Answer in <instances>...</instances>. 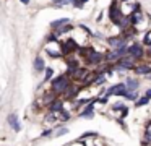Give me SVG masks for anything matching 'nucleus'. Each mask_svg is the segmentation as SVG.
<instances>
[{
	"label": "nucleus",
	"mask_w": 151,
	"mask_h": 146,
	"mask_svg": "<svg viewBox=\"0 0 151 146\" xmlns=\"http://www.w3.org/2000/svg\"><path fill=\"white\" fill-rule=\"evenodd\" d=\"M70 83H72V80L67 75H60L57 78H52L50 80V93H54L57 97L63 96V93H65V89L68 88Z\"/></svg>",
	"instance_id": "f257e3e1"
},
{
	"label": "nucleus",
	"mask_w": 151,
	"mask_h": 146,
	"mask_svg": "<svg viewBox=\"0 0 151 146\" xmlns=\"http://www.w3.org/2000/svg\"><path fill=\"white\" fill-rule=\"evenodd\" d=\"M127 54L130 55L133 60H141V58L146 55V52H145L143 45H141L140 42H133L132 45H128V47H127Z\"/></svg>",
	"instance_id": "f03ea898"
},
{
	"label": "nucleus",
	"mask_w": 151,
	"mask_h": 146,
	"mask_svg": "<svg viewBox=\"0 0 151 146\" xmlns=\"http://www.w3.org/2000/svg\"><path fill=\"white\" fill-rule=\"evenodd\" d=\"M80 49V45L75 42V39H67L65 42H60V54L63 55H70L73 52H76Z\"/></svg>",
	"instance_id": "7ed1b4c3"
},
{
	"label": "nucleus",
	"mask_w": 151,
	"mask_h": 146,
	"mask_svg": "<svg viewBox=\"0 0 151 146\" xmlns=\"http://www.w3.org/2000/svg\"><path fill=\"white\" fill-rule=\"evenodd\" d=\"M137 67V65H135V60L133 58L130 57V55H128V57H122L120 60L119 62H115V70H119V71H124V70H133V68Z\"/></svg>",
	"instance_id": "20e7f679"
},
{
	"label": "nucleus",
	"mask_w": 151,
	"mask_h": 146,
	"mask_svg": "<svg viewBox=\"0 0 151 146\" xmlns=\"http://www.w3.org/2000/svg\"><path fill=\"white\" fill-rule=\"evenodd\" d=\"M127 47H128V45H127ZM127 47H125V49H112L109 54H104L106 55V60H107V62H114V63H115V62H119L125 54H127Z\"/></svg>",
	"instance_id": "39448f33"
},
{
	"label": "nucleus",
	"mask_w": 151,
	"mask_h": 146,
	"mask_svg": "<svg viewBox=\"0 0 151 146\" xmlns=\"http://www.w3.org/2000/svg\"><path fill=\"white\" fill-rule=\"evenodd\" d=\"M80 91H81V86H80L78 83H70L68 88L65 89V93H63V97L72 101V99H75V97L78 96Z\"/></svg>",
	"instance_id": "423d86ee"
},
{
	"label": "nucleus",
	"mask_w": 151,
	"mask_h": 146,
	"mask_svg": "<svg viewBox=\"0 0 151 146\" xmlns=\"http://www.w3.org/2000/svg\"><path fill=\"white\" fill-rule=\"evenodd\" d=\"M104 60H106V55L101 54V52H96V50H93L91 54L86 57V63L88 65H101Z\"/></svg>",
	"instance_id": "0eeeda50"
},
{
	"label": "nucleus",
	"mask_w": 151,
	"mask_h": 146,
	"mask_svg": "<svg viewBox=\"0 0 151 146\" xmlns=\"http://www.w3.org/2000/svg\"><path fill=\"white\" fill-rule=\"evenodd\" d=\"M63 109H65V106H63V99H60V97L54 99L52 102L47 106V112H52V114H59V112H62Z\"/></svg>",
	"instance_id": "6e6552de"
},
{
	"label": "nucleus",
	"mask_w": 151,
	"mask_h": 146,
	"mask_svg": "<svg viewBox=\"0 0 151 146\" xmlns=\"http://www.w3.org/2000/svg\"><path fill=\"white\" fill-rule=\"evenodd\" d=\"M88 73H89V70H88L86 67H78L75 73L70 76V80H72V83H76V81H83V80H85V76H86Z\"/></svg>",
	"instance_id": "1a4fd4ad"
},
{
	"label": "nucleus",
	"mask_w": 151,
	"mask_h": 146,
	"mask_svg": "<svg viewBox=\"0 0 151 146\" xmlns=\"http://www.w3.org/2000/svg\"><path fill=\"white\" fill-rule=\"evenodd\" d=\"M107 42L112 49H125L127 47V41L122 36H119V37H109Z\"/></svg>",
	"instance_id": "9d476101"
},
{
	"label": "nucleus",
	"mask_w": 151,
	"mask_h": 146,
	"mask_svg": "<svg viewBox=\"0 0 151 146\" xmlns=\"http://www.w3.org/2000/svg\"><path fill=\"white\" fill-rule=\"evenodd\" d=\"M151 143V120H148L146 125H145V132H143V140H141V145L150 146Z\"/></svg>",
	"instance_id": "9b49d317"
},
{
	"label": "nucleus",
	"mask_w": 151,
	"mask_h": 146,
	"mask_svg": "<svg viewBox=\"0 0 151 146\" xmlns=\"http://www.w3.org/2000/svg\"><path fill=\"white\" fill-rule=\"evenodd\" d=\"M8 125L12 127V128H13V132H20L21 130V125H20V120H18V115L17 114H10V115H8Z\"/></svg>",
	"instance_id": "f8f14e48"
},
{
	"label": "nucleus",
	"mask_w": 151,
	"mask_h": 146,
	"mask_svg": "<svg viewBox=\"0 0 151 146\" xmlns=\"http://www.w3.org/2000/svg\"><path fill=\"white\" fill-rule=\"evenodd\" d=\"M127 88H125L124 83H117L114 84V96H120V97H125V94H127Z\"/></svg>",
	"instance_id": "ddd939ff"
},
{
	"label": "nucleus",
	"mask_w": 151,
	"mask_h": 146,
	"mask_svg": "<svg viewBox=\"0 0 151 146\" xmlns=\"http://www.w3.org/2000/svg\"><path fill=\"white\" fill-rule=\"evenodd\" d=\"M133 70H135V73H137V75H143V76L151 75V67H150V65H138V67H135Z\"/></svg>",
	"instance_id": "4468645a"
},
{
	"label": "nucleus",
	"mask_w": 151,
	"mask_h": 146,
	"mask_svg": "<svg viewBox=\"0 0 151 146\" xmlns=\"http://www.w3.org/2000/svg\"><path fill=\"white\" fill-rule=\"evenodd\" d=\"M54 99H57V96L54 93H46L42 97H41V104H42V107H46V109H47V106H49Z\"/></svg>",
	"instance_id": "2eb2a0df"
},
{
	"label": "nucleus",
	"mask_w": 151,
	"mask_h": 146,
	"mask_svg": "<svg viewBox=\"0 0 151 146\" xmlns=\"http://www.w3.org/2000/svg\"><path fill=\"white\" fill-rule=\"evenodd\" d=\"M124 84H125V88H127V91H137L138 86H140L138 80H135V78H128Z\"/></svg>",
	"instance_id": "dca6fc26"
},
{
	"label": "nucleus",
	"mask_w": 151,
	"mask_h": 146,
	"mask_svg": "<svg viewBox=\"0 0 151 146\" xmlns=\"http://www.w3.org/2000/svg\"><path fill=\"white\" fill-rule=\"evenodd\" d=\"M68 23H70L68 18H60V19H55V21L50 23V28H52V29H59V28H62V26L68 24Z\"/></svg>",
	"instance_id": "f3484780"
},
{
	"label": "nucleus",
	"mask_w": 151,
	"mask_h": 146,
	"mask_svg": "<svg viewBox=\"0 0 151 146\" xmlns=\"http://www.w3.org/2000/svg\"><path fill=\"white\" fill-rule=\"evenodd\" d=\"M34 70L39 71V73L46 70V63H44V58L42 57H36V58H34Z\"/></svg>",
	"instance_id": "a211bd4d"
},
{
	"label": "nucleus",
	"mask_w": 151,
	"mask_h": 146,
	"mask_svg": "<svg viewBox=\"0 0 151 146\" xmlns=\"http://www.w3.org/2000/svg\"><path fill=\"white\" fill-rule=\"evenodd\" d=\"M150 97H146V96H141V97H138L137 101H135V107H143V106H146L148 102H150Z\"/></svg>",
	"instance_id": "6ab92c4d"
},
{
	"label": "nucleus",
	"mask_w": 151,
	"mask_h": 146,
	"mask_svg": "<svg viewBox=\"0 0 151 146\" xmlns=\"http://www.w3.org/2000/svg\"><path fill=\"white\" fill-rule=\"evenodd\" d=\"M93 50H94V49H93L91 45H86V47H80L78 49V52H80V55H81V57H88Z\"/></svg>",
	"instance_id": "aec40b11"
},
{
	"label": "nucleus",
	"mask_w": 151,
	"mask_h": 146,
	"mask_svg": "<svg viewBox=\"0 0 151 146\" xmlns=\"http://www.w3.org/2000/svg\"><path fill=\"white\" fill-rule=\"evenodd\" d=\"M52 76H54V68L46 67V70H44V81H50Z\"/></svg>",
	"instance_id": "412c9836"
},
{
	"label": "nucleus",
	"mask_w": 151,
	"mask_h": 146,
	"mask_svg": "<svg viewBox=\"0 0 151 146\" xmlns=\"http://www.w3.org/2000/svg\"><path fill=\"white\" fill-rule=\"evenodd\" d=\"M138 97H140V96H138L137 91H128V93L125 94V99H127V101H132V102H135Z\"/></svg>",
	"instance_id": "4be33fe9"
},
{
	"label": "nucleus",
	"mask_w": 151,
	"mask_h": 146,
	"mask_svg": "<svg viewBox=\"0 0 151 146\" xmlns=\"http://www.w3.org/2000/svg\"><path fill=\"white\" fill-rule=\"evenodd\" d=\"M106 75H98V78L94 80V84L96 86H102V84H106Z\"/></svg>",
	"instance_id": "5701e85b"
},
{
	"label": "nucleus",
	"mask_w": 151,
	"mask_h": 146,
	"mask_svg": "<svg viewBox=\"0 0 151 146\" xmlns=\"http://www.w3.org/2000/svg\"><path fill=\"white\" fill-rule=\"evenodd\" d=\"M67 133H68V128H67V127H60L59 130H57L55 132V138H60V136H63V135H67Z\"/></svg>",
	"instance_id": "b1692460"
},
{
	"label": "nucleus",
	"mask_w": 151,
	"mask_h": 146,
	"mask_svg": "<svg viewBox=\"0 0 151 146\" xmlns=\"http://www.w3.org/2000/svg\"><path fill=\"white\" fill-rule=\"evenodd\" d=\"M47 55H49L50 58H60L62 57V54H60V52H55V50H50V49H47Z\"/></svg>",
	"instance_id": "393cba45"
},
{
	"label": "nucleus",
	"mask_w": 151,
	"mask_h": 146,
	"mask_svg": "<svg viewBox=\"0 0 151 146\" xmlns=\"http://www.w3.org/2000/svg\"><path fill=\"white\" fill-rule=\"evenodd\" d=\"M59 119L62 120V122H65V120H68V119H70V114L67 112L65 109H63L62 112H59Z\"/></svg>",
	"instance_id": "a878e982"
},
{
	"label": "nucleus",
	"mask_w": 151,
	"mask_h": 146,
	"mask_svg": "<svg viewBox=\"0 0 151 146\" xmlns=\"http://www.w3.org/2000/svg\"><path fill=\"white\" fill-rule=\"evenodd\" d=\"M143 44L145 45H151V31H148L146 36L143 37Z\"/></svg>",
	"instance_id": "bb28decb"
},
{
	"label": "nucleus",
	"mask_w": 151,
	"mask_h": 146,
	"mask_svg": "<svg viewBox=\"0 0 151 146\" xmlns=\"http://www.w3.org/2000/svg\"><path fill=\"white\" fill-rule=\"evenodd\" d=\"M86 2H88V0H75V2H73V6H75V8H83V5H85Z\"/></svg>",
	"instance_id": "cd10ccee"
},
{
	"label": "nucleus",
	"mask_w": 151,
	"mask_h": 146,
	"mask_svg": "<svg viewBox=\"0 0 151 146\" xmlns=\"http://www.w3.org/2000/svg\"><path fill=\"white\" fill-rule=\"evenodd\" d=\"M124 107H125V106H124V104H122V102H115L114 106H112V109H114L115 112H120V110L124 109Z\"/></svg>",
	"instance_id": "c85d7f7f"
},
{
	"label": "nucleus",
	"mask_w": 151,
	"mask_h": 146,
	"mask_svg": "<svg viewBox=\"0 0 151 146\" xmlns=\"http://www.w3.org/2000/svg\"><path fill=\"white\" fill-rule=\"evenodd\" d=\"M107 101H109V96H106V94L98 97V102H101V104H107Z\"/></svg>",
	"instance_id": "c756f323"
},
{
	"label": "nucleus",
	"mask_w": 151,
	"mask_h": 146,
	"mask_svg": "<svg viewBox=\"0 0 151 146\" xmlns=\"http://www.w3.org/2000/svg\"><path fill=\"white\" fill-rule=\"evenodd\" d=\"M52 132H54V128H47V130H44V132H42V135H41V136H42V138H47Z\"/></svg>",
	"instance_id": "7c9ffc66"
},
{
	"label": "nucleus",
	"mask_w": 151,
	"mask_h": 146,
	"mask_svg": "<svg viewBox=\"0 0 151 146\" xmlns=\"http://www.w3.org/2000/svg\"><path fill=\"white\" fill-rule=\"evenodd\" d=\"M120 115H122V119H124V117H127V115H128V107H127V106H125L124 109L120 110Z\"/></svg>",
	"instance_id": "2f4dec72"
},
{
	"label": "nucleus",
	"mask_w": 151,
	"mask_h": 146,
	"mask_svg": "<svg viewBox=\"0 0 151 146\" xmlns=\"http://www.w3.org/2000/svg\"><path fill=\"white\" fill-rule=\"evenodd\" d=\"M47 39H49V41H57V34H55V32H50Z\"/></svg>",
	"instance_id": "473e14b6"
},
{
	"label": "nucleus",
	"mask_w": 151,
	"mask_h": 146,
	"mask_svg": "<svg viewBox=\"0 0 151 146\" xmlns=\"http://www.w3.org/2000/svg\"><path fill=\"white\" fill-rule=\"evenodd\" d=\"M117 123H119V125H120L124 130H127V127H125V123H124V119H117Z\"/></svg>",
	"instance_id": "72a5a7b5"
},
{
	"label": "nucleus",
	"mask_w": 151,
	"mask_h": 146,
	"mask_svg": "<svg viewBox=\"0 0 151 146\" xmlns=\"http://www.w3.org/2000/svg\"><path fill=\"white\" fill-rule=\"evenodd\" d=\"M145 96H146V97H150V99H151V88H150V89H146V93H145Z\"/></svg>",
	"instance_id": "f704fd0d"
},
{
	"label": "nucleus",
	"mask_w": 151,
	"mask_h": 146,
	"mask_svg": "<svg viewBox=\"0 0 151 146\" xmlns=\"http://www.w3.org/2000/svg\"><path fill=\"white\" fill-rule=\"evenodd\" d=\"M21 3H23V5H29V0H20Z\"/></svg>",
	"instance_id": "c9c22d12"
},
{
	"label": "nucleus",
	"mask_w": 151,
	"mask_h": 146,
	"mask_svg": "<svg viewBox=\"0 0 151 146\" xmlns=\"http://www.w3.org/2000/svg\"><path fill=\"white\" fill-rule=\"evenodd\" d=\"M54 3H57V6H60V3H62V0H52Z\"/></svg>",
	"instance_id": "e433bc0d"
},
{
	"label": "nucleus",
	"mask_w": 151,
	"mask_h": 146,
	"mask_svg": "<svg viewBox=\"0 0 151 146\" xmlns=\"http://www.w3.org/2000/svg\"><path fill=\"white\" fill-rule=\"evenodd\" d=\"M148 47H150V49H148V52H146V55H150V57H151V45H148Z\"/></svg>",
	"instance_id": "4c0bfd02"
}]
</instances>
